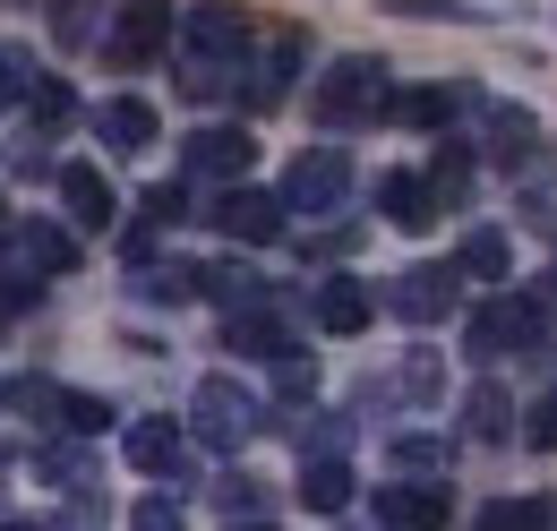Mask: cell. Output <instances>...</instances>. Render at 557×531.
Returning a JSON list of instances; mask_svg holds the SVG:
<instances>
[{
	"label": "cell",
	"mask_w": 557,
	"mask_h": 531,
	"mask_svg": "<svg viewBox=\"0 0 557 531\" xmlns=\"http://www.w3.org/2000/svg\"><path fill=\"white\" fill-rule=\"evenodd\" d=\"M377 206H386L395 232H429V223H437V189L412 181V172H386V181H377Z\"/></svg>",
	"instance_id": "obj_14"
},
{
	"label": "cell",
	"mask_w": 557,
	"mask_h": 531,
	"mask_svg": "<svg viewBox=\"0 0 557 531\" xmlns=\"http://www.w3.org/2000/svg\"><path fill=\"white\" fill-rule=\"evenodd\" d=\"M344 189H351L344 146H309V155L292 163V181H283V206H292V214H335Z\"/></svg>",
	"instance_id": "obj_5"
},
{
	"label": "cell",
	"mask_w": 557,
	"mask_h": 531,
	"mask_svg": "<svg viewBox=\"0 0 557 531\" xmlns=\"http://www.w3.org/2000/svg\"><path fill=\"white\" fill-rule=\"evenodd\" d=\"M232 531H267V523H258V515H249V523H232Z\"/></svg>",
	"instance_id": "obj_46"
},
{
	"label": "cell",
	"mask_w": 557,
	"mask_h": 531,
	"mask_svg": "<svg viewBox=\"0 0 557 531\" xmlns=\"http://www.w3.org/2000/svg\"><path fill=\"white\" fill-rule=\"evenodd\" d=\"M300 506H309V515H344V506H351V464H344V455L300 464Z\"/></svg>",
	"instance_id": "obj_15"
},
{
	"label": "cell",
	"mask_w": 557,
	"mask_h": 531,
	"mask_svg": "<svg viewBox=\"0 0 557 531\" xmlns=\"http://www.w3.org/2000/svg\"><path fill=\"white\" fill-rule=\"evenodd\" d=\"M138 292H146V300H189V292H207V266H189V258L138 266Z\"/></svg>",
	"instance_id": "obj_22"
},
{
	"label": "cell",
	"mask_w": 557,
	"mask_h": 531,
	"mask_svg": "<svg viewBox=\"0 0 557 531\" xmlns=\"http://www.w3.org/2000/svg\"><path fill=\"white\" fill-rule=\"evenodd\" d=\"M9 403H17V411H35V420H52V429H61V411H70V395H61L52 378H17Z\"/></svg>",
	"instance_id": "obj_30"
},
{
	"label": "cell",
	"mask_w": 557,
	"mask_h": 531,
	"mask_svg": "<svg viewBox=\"0 0 557 531\" xmlns=\"http://www.w3.org/2000/svg\"><path fill=\"white\" fill-rule=\"evenodd\" d=\"M26 300H35V283H26V274H9V266H0V318H17V309H26Z\"/></svg>",
	"instance_id": "obj_41"
},
{
	"label": "cell",
	"mask_w": 557,
	"mask_h": 531,
	"mask_svg": "<svg viewBox=\"0 0 557 531\" xmlns=\"http://www.w3.org/2000/svg\"><path fill=\"white\" fill-rule=\"evenodd\" d=\"M223 334H232V351H249V360H292V326L267 318V309H240Z\"/></svg>",
	"instance_id": "obj_18"
},
{
	"label": "cell",
	"mask_w": 557,
	"mask_h": 531,
	"mask_svg": "<svg viewBox=\"0 0 557 531\" xmlns=\"http://www.w3.org/2000/svg\"><path fill=\"white\" fill-rule=\"evenodd\" d=\"M95 129H103V146H121V155H146V146H154V103L121 95V103L95 112Z\"/></svg>",
	"instance_id": "obj_16"
},
{
	"label": "cell",
	"mask_w": 557,
	"mask_h": 531,
	"mask_svg": "<svg viewBox=\"0 0 557 531\" xmlns=\"http://www.w3.org/2000/svg\"><path fill=\"white\" fill-rule=\"evenodd\" d=\"M455 283H463V266H404V274L386 283V309H395L404 326H437V318L455 309Z\"/></svg>",
	"instance_id": "obj_7"
},
{
	"label": "cell",
	"mask_w": 557,
	"mask_h": 531,
	"mask_svg": "<svg viewBox=\"0 0 557 531\" xmlns=\"http://www.w3.org/2000/svg\"><path fill=\"white\" fill-rule=\"evenodd\" d=\"M26 103H35V121H44V137H52L61 121H70V86H61V77H44V86H35Z\"/></svg>",
	"instance_id": "obj_35"
},
{
	"label": "cell",
	"mask_w": 557,
	"mask_h": 531,
	"mask_svg": "<svg viewBox=\"0 0 557 531\" xmlns=\"http://www.w3.org/2000/svg\"><path fill=\"white\" fill-rule=\"evenodd\" d=\"M249 155H258V137H249V129H189V137H181V163H189L198 181H240Z\"/></svg>",
	"instance_id": "obj_9"
},
{
	"label": "cell",
	"mask_w": 557,
	"mask_h": 531,
	"mask_svg": "<svg viewBox=\"0 0 557 531\" xmlns=\"http://www.w3.org/2000/svg\"><path fill=\"white\" fill-rule=\"evenodd\" d=\"M35 471H44L52 489H70V497H86V489H95V464H86L77 446H35Z\"/></svg>",
	"instance_id": "obj_25"
},
{
	"label": "cell",
	"mask_w": 557,
	"mask_h": 531,
	"mask_svg": "<svg viewBox=\"0 0 557 531\" xmlns=\"http://www.w3.org/2000/svg\"><path fill=\"white\" fill-rule=\"evenodd\" d=\"M35 86H44L35 52H26V44H0V103H9V95H35Z\"/></svg>",
	"instance_id": "obj_32"
},
{
	"label": "cell",
	"mask_w": 557,
	"mask_h": 531,
	"mask_svg": "<svg viewBox=\"0 0 557 531\" xmlns=\"http://www.w3.org/2000/svg\"><path fill=\"white\" fill-rule=\"evenodd\" d=\"M395 464H404V471H429V464H446V437H420V429H412V437H395Z\"/></svg>",
	"instance_id": "obj_38"
},
{
	"label": "cell",
	"mask_w": 557,
	"mask_h": 531,
	"mask_svg": "<svg viewBox=\"0 0 557 531\" xmlns=\"http://www.w3.org/2000/svg\"><path fill=\"white\" fill-rule=\"evenodd\" d=\"M181 214H189V198H181V189H172V181H163V189H146V223H163V232H172V223H181Z\"/></svg>",
	"instance_id": "obj_39"
},
{
	"label": "cell",
	"mask_w": 557,
	"mask_h": 531,
	"mask_svg": "<svg viewBox=\"0 0 557 531\" xmlns=\"http://www.w3.org/2000/svg\"><path fill=\"white\" fill-rule=\"evenodd\" d=\"M129 531H181V506L172 497H146L138 515H129Z\"/></svg>",
	"instance_id": "obj_40"
},
{
	"label": "cell",
	"mask_w": 557,
	"mask_h": 531,
	"mask_svg": "<svg viewBox=\"0 0 557 531\" xmlns=\"http://www.w3.org/2000/svg\"><path fill=\"white\" fill-rule=\"evenodd\" d=\"M275 386H283V395H292V403H300V395H309V386H318V378H309V360H275Z\"/></svg>",
	"instance_id": "obj_42"
},
{
	"label": "cell",
	"mask_w": 557,
	"mask_h": 531,
	"mask_svg": "<svg viewBox=\"0 0 557 531\" xmlns=\"http://www.w3.org/2000/svg\"><path fill=\"white\" fill-rule=\"evenodd\" d=\"M532 300H541V309H549V300H557V266H549V274H541V283H532Z\"/></svg>",
	"instance_id": "obj_44"
},
{
	"label": "cell",
	"mask_w": 557,
	"mask_h": 531,
	"mask_svg": "<svg viewBox=\"0 0 557 531\" xmlns=\"http://www.w3.org/2000/svg\"><path fill=\"white\" fill-rule=\"evenodd\" d=\"M369 309H377V292H369V283H351V274L318 283V300H309V318H318L326 334H360V326H369Z\"/></svg>",
	"instance_id": "obj_12"
},
{
	"label": "cell",
	"mask_w": 557,
	"mask_h": 531,
	"mask_svg": "<svg viewBox=\"0 0 557 531\" xmlns=\"http://www.w3.org/2000/svg\"><path fill=\"white\" fill-rule=\"evenodd\" d=\"M455 112V95L446 86H412V95H395V121H412V129H437Z\"/></svg>",
	"instance_id": "obj_29"
},
{
	"label": "cell",
	"mask_w": 557,
	"mask_h": 531,
	"mask_svg": "<svg viewBox=\"0 0 557 531\" xmlns=\"http://www.w3.org/2000/svg\"><path fill=\"white\" fill-rule=\"evenodd\" d=\"M344 437H351V420H335V411H300V420H292L300 464H309V455H344Z\"/></svg>",
	"instance_id": "obj_24"
},
{
	"label": "cell",
	"mask_w": 557,
	"mask_h": 531,
	"mask_svg": "<svg viewBox=\"0 0 557 531\" xmlns=\"http://www.w3.org/2000/svg\"><path fill=\"white\" fill-rule=\"evenodd\" d=\"M61 206H70L77 232H112V223H121V206H112V181H103L95 163H70V172H61Z\"/></svg>",
	"instance_id": "obj_11"
},
{
	"label": "cell",
	"mask_w": 557,
	"mask_h": 531,
	"mask_svg": "<svg viewBox=\"0 0 557 531\" xmlns=\"http://www.w3.org/2000/svg\"><path fill=\"white\" fill-rule=\"evenodd\" d=\"M455 266H463V274H481V283H497V274H506V232H463Z\"/></svg>",
	"instance_id": "obj_28"
},
{
	"label": "cell",
	"mask_w": 557,
	"mask_h": 531,
	"mask_svg": "<svg viewBox=\"0 0 557 531\" xmlns=\"http://www.w3.org/2000/svg\"><path fill=\"white\" fill-rule=\"evenodd\" d=\"M472 360H506V351H532L541 343V300H488L481 318L463 326Z\"/></svg>",
	"instance_id": "obj_6"
},
{
	"label": "cell",
	"mask_w": 557,
	"mask_h": 531,
	"mask_svg": "<svg viewBox=\"0 0 557 531\" xmlns=\"http://www.w3.org/2000/svg\"><path fill=\"white\" fill-rule=\"evenodd\" d=\"M240 61H249V26H240V9L207 0V9L181 17V95H189V103H214V95L240 77Z\"/></svg>",
	"instance_id": "obj_1"
},
{
	"label": "cell",
	"mask_w": 557,
	"mask_h": 531,
	"mask_svg": "<svg viewBox=\"0 0 557 531\" xmlns=\"http://www.w3.org/2000/svg\"><path fill=\"white\" fill-rule=\"evenodd\" d=\"M154 52H172V0H129L103 35V61L112 69H146Z\"/></svg>",
	"instance_id": "obj_3"
},
{
	"label": "cell",
	"mask_w": 557,
	"mask_h": 531,
	"mask_svg": "<svg viewBox=\"0 0 557 531\" xmlns=\"http://www.w3.org/2000/svg\"><path fill=\"white\" fill-rule=\"evenodd\" d=\"M9 258L26 266V274H70L77 240H70V232H52V223H17V232H9Z\"/></svg>",
	"instance_id": "obj_13"
},
{
	"label": "cell",
	"mask_w": 557,
	"mask_h": 531,
	"mask_svg": "<svg viewBox=\"0 0 557 531\" xmlns=\"http://www.w3.org/2000/svg\"><path fill=\"white\" fill-rule=\"evenodd\" d=\"M446 515H455V497H446V489H420V480L377 489V523H386V531H446Z\"/></svg>",
	"instance_id": "obj_10"
},
{
	"label": "cell",
	"mask_w": 557,
	"mask_h": 531,
	"mask_svg": "<svg viewBox=\"0 0 557 531\" xmlns=\"http://www.w3.org/2000/svg\"><path fill=\"white\" fill-rule=\"evenodd\" d=\"M121 446H129L138 471H181V429H172V420H138Z\"/></svg>",
	"instance_id": "obj_19"
},
{
	"label": "cell",
	"mask_w": 557,
	"mask_h": 531,
	"mask_svg": "<svg viewBox=\"0 0 557 531\" xmlns=\"http://www.w3.org/2000/svg\"><path fill=\"white\" fill-rule=\"evenodd\" d=\"M446 386V369H437V351H412L404 369H395V386H386V403H429Z\"/></svg>",
	"instance_id": "obj_26"
},
{
	"label": "cell",
	"mask_w": 557,
	"mask_h": 531,
	"mask_svg": "<svg viewBox=\"0 0 557 531\" xmlns=\"http://www.w3.org/2000/svg\"><path fill=\"white\" fill-rule=\"evenodd\" d=\"M481 531H557V497H506L481 515Z\"/></svg>",
	"instance_id": "obj_23"
},
{
	"label": "cell",
	"mask_w": 557,
	"mask_h": 531,
	"mask_svg": "<svg viewBox=\"0 0 557 531\" xmlns=\"http://www.w3.org/2000/svg\"><path fill=\"white\" fill-rule=\"evenodd\" d=\"M207 497H214V506H223V515H232V523H240V515H258V506H267V489H258V480H249V471H223V480H214Z\"/></svg>",
	"instance_id": "obj_31"
},
{
	"label": "cell",
	"mask_w": 557,
	"mask_h": 531,
	"mask_svg": "<svg viewBox=\"0 0 557 531\" xmlns=\"http://www.w3.org/2000/svg\"><path fill=\"white\" fill-rule=\"evenodd\" d=\"M0 531H26V523H0Z\"/></svg>",
	"instance_id": "obj_48"
},
{
	"label": "cell",
	"mask_w": 557,
	"mask_h": 531,
	"mask_svg": "<svg viewBox=\"0 0 557 531\" xmlns=\"http://www.w3.org/2000/svg\"><path fill=\"white\" fill-rule=\"evenodd\" d=\"M292 61H300V35H275L258 69L240 61V77H249V103H258V112H267V103H283V86H292Z\"/></svg>",
	"instance_id": "obj_17"
},
{
	"label": "cell",
	"mask_w": 557,
	"mask_h": 531,
	"mask_svg": "<svg viewBox=\"0 0 557 531\" xmlns=\"http://www.w3.org/2000/svg\"><path fill=\"white\" fill-rule=\"evenodd\" d=\"M61 531H95V523H86V515H70V523H61Z\"/></svg>",
	"instance_id": "obj_45"
},
{
	"label": "cell",
	"mask_w": 557,
	"mask_h": 531,
	"mask_svg": "<svg viewBox=\"0 0 557 531\" xmlns=\"http://www.w3.org/2000/svg\"><path fill=\"white\" fill-rule=\"evenodd\" d=\"M463 429H472L481 446H497V437L515 429V403L497 395V386H472V395H463Z\"/></svg>",
	"instance_id": "obj_21"
},
{
	"label": "cell",
	"mask_w": 557,
	"mask_h": 531,
	"mask_svg": "<svg viewBox=\"0 0 557 531\" xmlns=\"http://www.w3.org/2000/svg\"><path fill=\"white\" fill-rule=\"evenodd\" d=\"M189 420H198L207 446H240V437L258 429V395H249L240 378H207V386L189 395Z\"/></svg>",
	"instance_id": "obj_4"
},
{
	"label": "cell",
	"mask_w": 557,
	"mask_h": 531,
	"mask_svg": "<svg viewBox=\"0 0 557 531\" xmlns=\"http://www.w3.org/2000/svg\"><path fill=\"white\" fill-rule=\"evenodd\" d=\"M103 420H112V403H95V395H70V411H61V429H70V437H95Z\"/></svg>",
	"instance_id": "obj_37"
},
{
	"label": "cell",
	"mask_w": 557,
	"mask_h": 531,
	"mask_svg": "<svg viewBox=\"0 0 557 531\" xmlns=\"http://www.w3.org/2000/svg\"><path fill=\"white\" fill-rule=\"evenodd\" d=\"M429 189H437V206H463V198H472V163H463V155H437Z\"/></svg>",
	"instance_id": "obj_33"
},
{
	"label": "cell",
	"mask_w": 557,
	"mask_h": 531,
	"mask_svg": "<svg viewBox=\"0 0 557 531\" xmlns=\"http://www.w3.org/2000/svg\"><path fill=\"white\" fill-rule=\"evenodd\" d=\"M0 471H9V446H0Z\"/></svg>",
	"instance_id": "obj_47"
},
{
	"label": "cell",
	"mask_w": 557,
	"mask_h": 531,
	"mask_svg": "<svg viewBox=\"0 0 557 531\" xmlns=\"http://www.w3.org/2000/svg\"><path fill=\"white\" fill-rule=\"evenodd\" d=\"M386 9H404V17H463L455 0H386Z\"/></svg>",
	"instance_id": "obj_43"
},
{
	"label": "cell",
	"mask_w": 557,
	"mask_h": 531,
	"mask_svg": "<svg viewBox=\"0 0 557 531\" xmlns=\"http://www.w3.org/2000/svg\"><path fill=\"white\" fill-rule=\"evenodd\" d=\"M95 9H103V0H61V17H52V35H61V44H95Z\"/></svg>",
	"instance_id": "obj_34"
},
{
	"label": "cell",
	"mask_w": 557,
	"mask_h": 531,
	"mask_svg": "<svg viewBox=\"0 0 557 531\" xmlns=\"http://www.w3.org/2000/svg\"><path fill=\"white\" fill-rule=\"evenodd\" d=\"M523 437H532L541 455H557V386H549L541 403H532V411H523Z\"/></svg>",
	"instance_id": "obj_36"
},
{
	"label": "cell",
	"mask_w": 557,
	"mask_h": 531,
	"mask_svg": "<svg viewBox=\"0 0 557 531\" xmlns=\"http://www.w3.org/2000/svg\"><path fill=\"white\" fill-rule=\"evenodd\" d=\"M481 121H488V146H497L506 163L532 146V112H515V103H481Z\"/></svg>",
	"instance_id": "obj_27"
},
{
	"label": "cell",
	"mask_w": 557,
	"mask_h": 531,
	"mask_svg": "<svg viewBox=\"0 0 557 531\" xmlns=\"http://www.w3.org/2000/svg\"><path fill=\"white\" fill-rule=\"evenodd\" d=\"M207 292L223 300V318H240V309H267V283H258L249 266H207Z\"/></svg>",
	"instance_id": "obj_20"
},
{
	"label": "cell",
	"mask_w": 557,
	"mask_h": 531,
	"mask_svg": "<svg viewBox=\"0 0 557 531\" xmlns=\"http://www.w3.org/2000/svg\"><path fill=\"white\" fill-rule=\"evenodd\" d=\"M283 214H292L283 198H267V189H240V181H232V189L214 198V223H223L232 240H249V249H267V240H283Z\"/></svg>",
	"instance_id": "obj_8"
},
{
	"label": "cell",
	"mask_w": 557,
	"mask_h": 531,
	"mask_svg": "<svg viewBox=\"0 0 557 531\" xmlns=\"http://www.w3.org/2000/svg\"><path fill=\"white\" fill-rule=\"evenodd\" d=\"M309 112H318L326 129H360V121L395 112V86H386V61H369V52H344V61H335L326 77H318V86H309Z\"/></svg>",
	"instance_id": "obj_2"
}]
</instances>
